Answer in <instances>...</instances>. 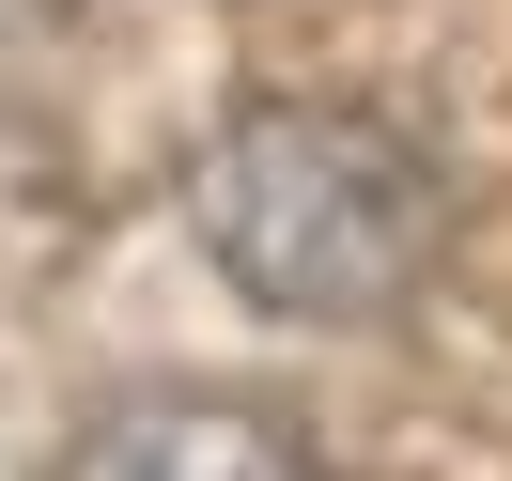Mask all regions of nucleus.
<instances>
[{
    "mask_svg": "<svg viewBox=\"0 0 512 481\" xmlns=\"http://www.w3.org/2000/svg\"><path fill=\"white\" fill-rule=\"evenodd\" d=\"M202 249H218L233 295L295 326H342V311H388L435 249V171L404 156L388 125L357 109H249V125L202 156Z\"/></svg>",
    "mask_w": 512,
    "mask_h": 481,
    "instance_id": "nucleus-1",
    "label": "nucleus"
},
{
    "mask_svg": "<svg viewBox=\"0 0 512 481\" xmlns=\"http://www.w3.org/2000/svg\"><path fill=\"white\" fill-rule=\"evenodd\" d=\"M63 481H326V466L280 435V419H249V404L140 388V404H109L94 435L63 450Z\"/></svg>",
    "mask_w": 512,
    "mask_h": 481,
    "instance_id": "nucleus-2",
    "label": "nucleus"
}]
</instances>
